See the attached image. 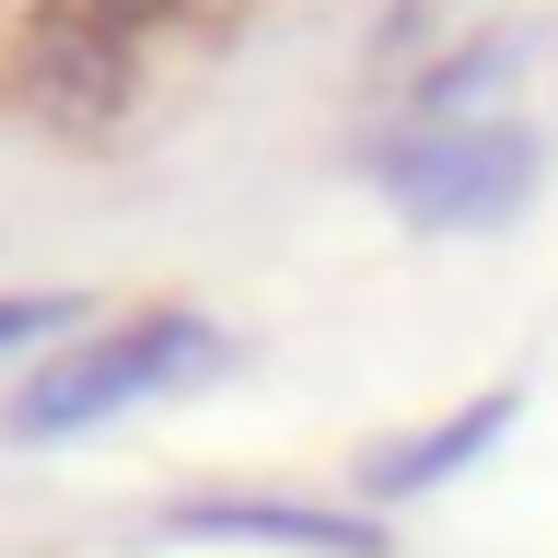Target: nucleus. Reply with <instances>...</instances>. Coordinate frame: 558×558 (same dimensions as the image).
Masks as SVG:
<instances>
[{"mask_svg":"<svg viewBox=\"0 0 558 558\" xmlns=\"http://www.w3.org/2000/svg\"><path fill=\"white\" fill-rule=\"evenodd\" d=\"M209 361H221V326L209 314H117V326H94L82 349H59L47 373L0 408V442H70V430H105V418L151 408V396H174V384H198Z\"/></svg>","mask_w":558,"mask_h":558,"instance_id":"obj_2","label":"nucleus"},{"mask_svg":"<svg viewBox=\"0 0 558 558\" xmlns=\"http://www.w3.org/2000/svg\"><path fill=\"white\" fill-rule=\"evenodd\" d=\"M396 221L418 233H512L535 186H547V129L535 117H500V105H465V117H408V129L373 151Z\"/></svg>","mask_w":558,"mask_h":558,"instance_id":"obj_1","label":"nucleus"},{"mask_svg":"<svg viewBox=\"0 0 558 558\" xmlns=\"http://www.w3.org/2000/svg\"><path fill=\"white\" fill-rule=\"evenodd\" d=\"M523 418V396L512 384H488L477 408H453V418H430V430H408V442H384V453H361V488L373 500H408V488H442V477H465L500 430Z\"/></svg>","mask_w":558,"mask_h":558,"instance_id":"obj_3","label":"nucleus"},{"mask_svg":"<svg viewBox=\"0 0 558 558\" xmlns=\"http://www.w3.org/2000/svg\"><path fill=\"white\" fill-rule=\"evenodd\" d=\"M163 535H233V547H303V558H384L361 512H303V500H186Z\"/></svg>","mask_w":558,"mask_h":558,"instance_id":"obj_4","label":"nucleus"},{"mask_svg":"<svg viewBox=\"0 0 558 558\" xmlns=\"http://www.w3.org/2000/svg\"><path fill=\"white\" fill-rule=\"evenodd\" d=\"M94 12H117V24H163L174 0H94Z\"/></svg>","mask_w":558,"mask_h":558,"instance_id":"obj_6","label":"nucleus"},{"mask_svg":"<svg viewBox=\"0 0 558 558\" xmlns=\"http://www.w3.org/2000/svg\"><path fill=\"white\" fill-rule=\"evenodd\" d=\"M59 326H82V291H24V303H0V349H35V338H59Z\"/></svg>","mask_w":558,"mask_h":558,"instance_id":"obj_5","label":"nucleus"}]
</instances>
